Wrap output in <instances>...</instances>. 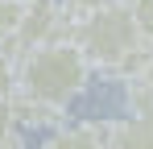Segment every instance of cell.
Masks as SVG:
<instances>
[{
  "label": "cell",
  "mask_w": 153,
  "mask_h": 149,
  "mask_svg": "<svg viewBox=\"0 0 153 149\" xmlns=\"http://www.w3.org/2000/svg\"><path fill=\"white\" fill-rule=\"evenodd\" d=\"M137 79H141V83H145V87H149V95H153V58H149V62H145V71L137 74Z\"/></svg>",
  "instance_id": "obj_12"
},
{
  "label": "cell",
  "mask_w": 153,
  "mask_h": 149,
  "mask_svg": "<svg viewBox=\"0 0 153 149\" xmlns=\"http://www.w3.org/2000/svg\"><path fill=\"white\" fill-rule=\"evenodd\" d=\"M71 21V42L83 50V58L91 62V71H103L112 79H137L153 58V42H141L137 21L128 13V4L112 0L100 4L83 17H66Z\"/></svg>",
  "instance_id": "obj_1"
},
{
  "label": "cell",
  "mask_w": 153,
  "mask_h": 149,
  "mask_svg": "<svg viewBox=\"0 0 153 149\" xmlns=\"http://www.w3.org/2000/svg\"><path fill=\"white\" fill-rule=\"evenodd\" d=\"M50 37H71L66 29V13L58 0H21V21H17V37H13V58L25 50L42 46Z\"/></svg>",
  "instance_id": "obj_3"
},
{
  "label": "cell",
  "mask_w": 153,
  "mask_h": 149,
  "mask_svg": "<svg viewBox=\"0 0 153 149\" xmlns=\"http://www.w3.org/2000/svg\"><path fill=\"white\" fill-rule=\"evenodd\" d=\"M120 4H128V13H132V21H137L141 42H153V0H120Z\"/></svg>",
  "instance_id": "obj_8"
},
{
  "label": "cell",
  "mask_w": 153,
  "mask_h": 149,
  "mask_svg": "<svg viewBox=\"0 0 153 149\" xmlns=\"http://www.w3.org/2000/svg\"><path fill=\"white\" fill-rule=\"evenodd\" d=\"M0 149H25V145H21V137L13 133V137H8V141H4V145H0Z\"/></svg>",
  "instance_id": "obj_13"
},
{
  "label": "cell",
  "mask_w": 153,
  "mask_h": 149,
  "mask_svg": "<svg viewBox=\"0 0 153 149\" xmlns=\"http://www.w3.org/2000/svg\"><path fill=\"white\" fill-rule=\"evenodd\" d=\"M17 21H21V0H0V50H8V54H13Z\"/></svg>",
  "instance_id": "obj_7"
},
{
  "label": "cell",
  "mask_w": 153,
  "mask_h": 149,
  "mask_svg": "<svg viewBox=\"0 0 153 149\" xmlns=\"http://www.w3.org/2000/svg\"><path fill=\"white\" fill-rule=\"evenodd\" d=\"M42 149H108V124L79 120V124H58Z\"/></svg>",
  "instance_id": "obj_4"
},
{
  "label": "cell",
  "mask_w": 153,
  "mask_h": 149,
  "mask_svg": "<svg viewBox=\"0 0 153 149\" xmlns=\"http://www.w3.org/2000/svg\"><path fill=\"white\" fill-rule=\"evenodd\" d=\"M87 79H91V62L71 37H50L42 46L17 54V91L42 104L66 108L75 95H83Z\"/></svg>",
  "instance_id": "obj_2"
},
{
  "label": "cell",
  "mask_w": 153,
  "mask_h": 149,
  "mask_svg": "<svg viewBox=\"0 0 153 149\" xmlns=\"http://www.w3.org/2000/svg\"><path fill=\"white\" fill-rule=\"evenodd\" d=\"M17 91V58L0 50V99H8Z\"/></svg>",
  "instance_id": "obj_9"
},
{
  "label": "cell",
  "mask_w": 153,
  "mask_h": 149,
  "mask_svg": "<svg viewBox=\"0 0 153 149\" xmlns=\"http://www.w3.org/2000/svg\"><path fill=\"white\" fill-rule=\"evenodd\" d=\"M58 4H62L66 17H83V13H91V8H100V4H112V0H58Z\"/></svg>",
  "instance_id": "obj_10"
},
{
  "label": "cell",
  "mask_w": 153,
  "mask_h": 149,
  "mask_svg": "<svg viewBox=\"0 0 153 149\" xmlns=\"http://www.w3.org/2000/svg\"><path fill=\"white\" fill-rule=\"evenodd\" d=\"M108 149H153V108L108 124Z\"/></svg>",
  "instance_id": "obj_5"
},
{
  "label": "cell",
  "mask_w": 153,
  "mask_h": 149,
  "mask_svg": "<svg viewBox=\"0 0 153 149\" xmlns=\"http://www.w3.org/2000/svg\"><path fill=\"white\" fill-rule=\"evenodd\" d=\"M8 108H13V120H17V128H58V124L66 120V116H62L66 108L42 104V99L25 95V91H13V95H8Z\"/></svg>",
  "instance_id": "obj_6"
},
{
  "label": "cell",
  "mask_w": 153,
  "mask_h": 149,
  "mask_svg": "<svg viewBox=\"0 0 153 149\" xmlns=\"http://www.w3.org/2000/svg\"><path fill=\"white\" fill-rule=\"evenodd\" d=\"M17 133V120H13V108H8V99H0V145L8 141Z\"/></svg>",
  "instance_id": "obj_11"
}]
</instances>
